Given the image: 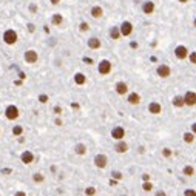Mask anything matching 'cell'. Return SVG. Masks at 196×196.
Wrapping results in <instances>:
<instances>
[{"label": "cell", "instance_id": "ba28073f", "mask_svg": "<svg viewBox=\"0 0 196 196\" xmlns=\"http://www.w3.org/2000/svg\"><path fill=\"white\" fill-rule=\"evenodd\" d=\"M23 60L26 63H29V65L37 63V60H39V54H37L36 50H26L25 54H23Z\"/></svg>", "mask_w": 196, "mask_h": 196}, {"label": "cell", "instance_id": "1f68e13d", "mask_svg": "<svg viewBox=\"0 0 196 196\" xmlns=\"http://www.w3.org/2000/svg\"><path fill=\"white\" fill-rule=\"evenodd\" d=\"M171 154H173L171 148H164V150H162V156L167 157V159H168V157H171Z\"/></svg>", "mask_w": 196, "mask_h": 196}, {"label": "cell", "instance_id": "30bf717a", "mask_svg": "<svg viewBox=\"0 0 196 196\" xmlns=\"http://www.w3.org/2000/svg\"><path fill=\"white\" fill-rule=\"evenodd\" d=\"M34 159H36V156H34V153H33L31 150H25V151H22V154H20V161L23 162L25 165L33 164Z\"/></svg>", "mask_w": 196, "mask_h": 196}, {"label": "cell", "instance_id": "8992f818", "mask_svg": "<svg viewBox=\"0 0 196 196\" xmlns=\"http://www.w3.org/2000/svg\"><path fill=\"white\" fill-rule=\"evenodd\" d=\"M188 48L185 47V45H178V47L175 48V57L178 60H185L188 59Z\"/></svg>", "mask_w": 196, "mask_h": 196}, {"label": "cell", "instance_id": "52a82bcc", "mask_svg": "<svg viewBox=\"0 0 196 196\" xmlns=\"http://www.w3.org/2000/svg\"><path fill=\"white\" fill-rule=\"evenodd\" d=\"M119 29H120L122 37H130L131 34H133V23L128 22V20H124L122 23L119 25Z\"/></svg>", "mask_w": 196, "mask_h": 196}, {"label": "cell", "instance_id": "8fae6325", "mask_svg": "<svg viewBox=\"0 0 196 196\" xmlns=\"http://www.w3.org/2000/svg\"><path fill=\"white\" fill-rule=\"evenodd\" d=\"M184 102H185L187 107H195L196 105V93L188 90V91L184 94Z\"/></svg>", "mask_w": 196, "mask_h": 196}, {"label": "cell", "instance_id": "d590c367", "mask_svg": "<svg viewBox=\"0 0 196 196\" xmlns=\"http://www.w3.org/2000/svg\"><path fill=\"white\" fill-rule=\"evenodd\" d=\"M28 9L31 11L33 14H36V13H37V5H36V3H31V5L28 6Z\"/></svg>", "mask_w": 196, "mask_h": 196}, {"label": "cell", "instance_id": "2e32d148", "mask_svg": "<svg viewBox=\"0 0 196 196\" xmlns=\"http://www.w3.org/2000/svg\"><path fill=\"white\" fill-rule=\"evenodd\" d=\"M148 113H151V114L157 116L162 113V105L159 102H156V100H151V102L148 104Z\"/></svg>", "mask_w": 196, "mask_h": 196}, {"label": "cell", "instance_id": "e575fe53", "mask_svg": "<svg viewBox=\"0 0 196 196\" xmlns=\"http://www.w3.org/2000/svg\"><path fill=\"white\" fill-rule=\"evenodd\" d=\"M39 102L40 104H47L48 102V96L47 94H39Z\"/></svg>", "mask_w": 196, "mask_h": 196}, {"label": "cell", "instance_id": "4fadbf2b", "mask_svg": "<svg viewBox=\"0 0 196 196\" xmlns=\"http://www.w3.org/2000/svg\"><path fill=\"white\" fill-rule=\"evenodd\" d=\"M114 91L119 94V96H127L128 94V84L127 82H118V84L114 85Z\"/></svg>", "mask_w": 196, "mask_h": 196}, {"label": "cell", "instance_id": "f1b7e54d", "mask_svg": "<svg viewBox=\"0 0 196 196\" xmlns=\"http://www.w3.org/2000/svg\"><path fill=\"white\" fill-rule=\"evenodd\" d=\"M96 193H97L96 187H86L85 188V196H94Z\"/></svg>", "mask_w": 196, "mask_h": 196}, {"label": "cell", "instance_id": "277c9868", "mask_svg": "<svg viewBox=\"0 0 196 196\" xmlns=\"http://www.w3.org/2000/svg\"><path fill=\"white\" fill-rule=\"evenodd\" d=\"M156 74L161 79H168L171 76V68L167 65V63H159L157 68H156Z\"/></svg>", "mask_w": 196, "mask_h": 196}, {"label": "cell", "instance_id": "83f0119b", "mask_svg": "<svg viewBox=\"0 0 196 196\" xmlns=\"http://www.w3.org/2000/svg\"><path fill=\"white\" fill-rule=\"evenodd\" d=\"M142 190L144 191H151L153 190V182L151 181H144V182H142Z\"/></svg>", "mask_w": 196, "mask_h": 196}, {"label": "cell", "instance_id": "ab89813d", "mask_svg": "<svg viewBox=\"0 0 196 196\" xmlns=\"http://www.w3.org/2000/svg\"><path fill=\"white\" fill-rule=\"evenodd\" d=\"M142 181H150V175H148V173H144V175H142Z\"/></svg>", "mask_w": 196, "mask_h": 196}, {"label": "cell", "instance_id": "ffe728a7", "mask_svg": "<svg viewBox=\"0 0 196 196\" xmlns=\"http://www.w3.org/2000/svg\"><path fill=\"white\" fill-rule=\"evenodd\" d=\"M62 23H63V16L62 14H59V13L52 14L51 16V25L52 26H60Z\"/></svg>", "mask_w": 196, "mask_h": 196}, {"label": "cell", "instance_id": "7402d4cb", "mask_svg": "<svg viewBox=\"0 0 196 196\" xmlns=\"http://www.w3.org/2000/svg\"><path fill=\"white\" fill-rule=\"evenodd\" d=\"M74 153H76L77 156H84V154H86V145L82 144V142L76 144L74 145Z\"/></svg>", "mask_w": 196, "mask_h": 196}, {"label": "cell", "instance_id": "d6986e66", "mask_svg": "<svg viewBox=\"0 0 196 196\" xmlns=\"http://www.w3.org/2000/svg\"><path fill=\"white\" fill-rule=\"evenodd\" d=\"M171 104L175 108H182L185 107V102H184V96H181V94H176L175 97L171 99Z\"/></svg>", "mask_w": 196, "mask_h": 196}, {"label": "cell", "instance_id": "9c48e42d", "mask_svg": "<svg viewBox=\"0 0 196 196\" xmlns=\"http://www.w3.org/2000/svg\"><path fill=\"white\" fill-rule=\"evenodd\" d=\"M110 134H111V138L114 139V141H122V139L125 138V128H124L122 125H116V127H113Z\"/></svg>", "mask_w": 196, "mask_h": 196}, {"label": "cell", "instance_id": "3957f363", "mask_svg": "<svg viewBox=\"0 0 196 196\" xmlns=\"http://www.w3.org/2000/svg\"><path fill=\"white\" fill-rule=\"evenodd\" d=\"M17 39H19V36H17L16 29H13V28H8L5 33H3V42H5L6 45H16Z\"/></svg>", "mask_w": 196, "mask_h": 196}, {"label": "cell", "instance_id": "7bdbcfd3", "mask_svg": "<svg viewBox=\"0 0 196 196\" xmlns=\"http://www.w3.org/2000/svg\"><path fill=\"white\" fill-rule=\"evenodd\" d=\"M14 196H26V193L25 191H16V195Z\"/></svg>", "mask_w": 196, "mask_h": 196}, {"label": "cell", "instance_id": "d6a6232c", "mask_svg": "<svg viewBox=\"0 0 196 196\" xmlns=\"http://www.w3.org/2000/svg\"><path fill=\"white\" fill-rule=\"evenodd\" d=\"M111 178L116 179V181H120L122 179V173L120 171H111Z\"/></svg>", "mask_w": 196, "mask_h": 196}, {"label": "cell", "instance_id": "681fc988", "mask_svg": "<svg viewBox=\"0 0 196 196\" xmlns=\"http://www.w3.org/2000/svg\"><path fill=\"white\" fill-rule=\"evenodd\" d=\"M193 26H195V28H196V19H195V20H193Z\"/></svg>", "mask_w": 196, "mask_h": 196}, {"label": "cell", "instance_id": "603a6c76", "mask_svg": "<svg viewBox=\"0 0 196 196\" xmlns=\"http://www.w3.org/2000/svg\"><path fill=\"white\" fill-rule=\"evenodd\" d=\"M74 84L76 85H85L86 84V76L84 73H76L74 74Z\"/></svg>", "mask_w": 196, "mask_h": 196}, {"label": "cell", "instance_id": "5b68a950", "mask_svg": "<svg viewBox=\"0 0 196 196\" xmlns=\"http://www.w3.org/2000/svg\"><path fill=\"white\" fill-rule=\"evenodd\" d=\"M93 162H94V165H96L97 168L104 170V168H107V165H108V157H107V154L99 153V154H96V156H94Z\"/></svg>", "mask_w": 196, "mask_h": 196}, {"label": "cell", "instance_id": "ac0fdd59", "mask_svg": "<svg viewBox=\"0 0 196 196\" xmlns=\"http://www.w3.org/2000/svg\"><path fill=\"white\" fill-rule=\"evenodd\" d=\"M90 14H91L93 19H100L104 16V8L102 6H99V5H94L93 8L90 9Z\"/></svg>", "mask_w": 196, "mask_h": 196}, {"label": "cell", "instance_id": "f907efd6", "mask_svg": "<svg viewBox=\"0 0 196 196\" xmlns=\"http://www.w3.org/2000/svg\"><path fill=\"white\" fill-rule=\"evenodd\" d=\"M0 134H2V130H0Z\"/></svg>", "mask_w": 196, "mask_h": 196}, {"label": "cell", "instance_id": "6da1fadb", "mask_svg": "<svg viewBox=\"0 0 196 196\" xmlns=\"http://www.w3.org/2000/svg\"><path fill=\"white\" fill-rule=\"evenodd\" d=\"M5 118L8 120H17L20 118V110H19L17 105H8V107L5 108Z\"/></svg>", "mask_w": 196, "mask_h": 196}, {"label": "cell", "instance_id": "9a60e30c", "mask_svg": "<svg viewBox=\"0 0 196 196\" xmlns=\"http://www.w3.org/2000/svg\"><path fill=\"white\" fill-rule=\"evenodd\" d=\"M86 45H88L90 50H99V48L102 47V42H100L99 37L93 36V37H90V39L86 40Z\"/></svg>", "mask_w": 196, "mask_h": 196}, {"label": "cell", "instance_id": "d4e9b609", "mask_svg": "<svg viewBox=\"0 0 196 196\" xmlns=\"http://www.w3.org/2000/svg\"><path fill=\"white\" fill-rule=\"evenodd\" d=\"M182 175L187 176V178H191V176H195V168H193V165H184Z\"/></svg>", "mask_w": 196, "mask_h": 196}, {"label": "cell", "instance_id": "ee69618b", "mask_svg": "<svg viewBox=\"0 0 196 196\" xmlns=\"http://www.w3.org/2000/svg\"><path fill=\"white\" fill-rule=\"evenodd\" d=\"M84 62H86L88 65H91V63H93V60H91V59H88V57H84Z\"/></svg>", "mask_w": 196, "mask_h": 196}, {"label": "cell", "instance_id": "60d3db41", "mask_svg": "<svg viewBox=\"0 0 196 196\" xmlns=\"http://www.w3.org/2000/svg\"><path fill=\"white\" fill-rule=\"evenodd\" d=\"M191 133H193V134H196V122H193V124H191Z\"/></svg>", "mask_w": 196, "mask_h": 196}, {"label": "cell", "instance_id": "7c38bea8", "mask_svg": "<svg viewBox=\"0 0 196 196\" xmlns=\"http://www.w3.org/2000/svg\"><path fill=\"white\" fill-rule=\"evenodd\" d=\"M154 9H156V5H154V2H151V0H145L142 3V13L147 14V16H151L154 13Z\"/></svg>", "mask_w": 196, "mask_h": 196}, {"label": "cell", "instance_id": "7a4b0ae2", "mask_svg": "<svg viewBox=\"0 0 196 196\" xmlns=\"http://www.w3.org/2000/svg\"><path fill=\"white\" fill-rule=\"evenodd\" d=\"M111 70H113V63L108 59H102L99 63H97V71H99L100 76H107V74H110Z\"/></svg>", "mask_w": 196, "mask_h": 196}, {"label": "cell", "instance_id": "7dc6e473", "mask_svg": "<svg viewBox=\"0 0 196 196\" xmlns=\"http://www.w3.org/2000/svg\"><path fill=\"white\" fill-rule=\"evenodd\" d=\"M178 2H179V3H182V5H184V3H188V2H190V0H178Z\"/></svg>", "mask_w": 196, "mask_h": 196}, {"label": "cell", "instance_id": "f546056e", "mask_svg": "<svg viewBox=\"0 0 196 196\" xmlns=\"http://www.w3.org/2000/svg\"><path fill=\"white\" fill-rule=\"evenodd\" d=\"M188 60H190L191 65H196V51H191L190 54H188Z\"/></svg>", "mask_w": 196, "mask_h": 196}, {"label": "cell", "instance_id": "b9f144b4", "mask_svg": "<svg viewBox=\"0 0 196 196\" xmlns=\"http://www.w3.org/2000/svg\"><path fill=\"white\" fill-rule=\"evenodd\" d=\"M50 3H51V5H59V3H60V0H50Z\"/></svg>", "mask_w": 196, "mask_h": 196}, {"label": "cell", "instance_id": "e0dca14e", "mask_svg": "<svg viewBox=\"0 0 196 196\" xmlns=\"http://www.w3.org/2000/svg\"><path fill=\"white\" fill-rule=\"evenodd\" d=\"M141 94H139V93H128L127 94V102L128 104H130V105H139V104H141Z\"/></svg>", "mask_w": 196, "mask_h": 196}, {"label": "cell", "instance_id": "44dd1931", "mask_svg": "<svg viewBox=\"0 0 196 196\" xmlns=\"http://www.w3.org/2000/svg\"><path fill=\"white\" fill-rule=\"evenodd\" d=\"M120 37H122V34H120L119 26H111V28H110V39H113V40H119Z\"/></svg>", "mask_w": 196, "mask_h": 196}, {"label": "cell", "instance_id": "836d02e7", "mask_svg": "<svg viewBox=\"0 0 196 196\" xmlns=\"http://www.w3.org/2000/svg\"><path fill=\"white\" fill-rule=\"evenodd\" d=\"M184 196H196V190H193V188H187V190L184 191Z\"/></svg>", "mask_w": 196, "mask_h": 196}, {"label": "cell", "instance_id": "4316f807", "mask_svg": "<svg viewBox=\"0 0 196 196\" xmlns=\"http://www.w3.org/2000/svg\"><path fill=\"white\" fill-rule=\"evenodd\" d=\"M13 134L14 136H17V138H20L22 134H23V127L22 125H14L13 127Z\"/></svg>", "mask_w": 196, "mask_h": 196}, {"label": "cell", "instance_id": "484cf974", "mask_svg": "<svg viewBox=\"0 0 196 196\" xmlns=\"http://www.w3.org/2000/svg\"><path fill=\"white\" fill-rule=\"evenodd\" d=\"M33 182L34 184L45 182V175H42V173H34V175H33Z\"/></svg>", "mask_w": 196, "mask_h": 196}, {"label": "cell", "instance_id": "5bb4252c", "mask_svg": "<svg viewBox=\"0 0 196 196\" xmlns=\"http://www.w3.org/2000/svg\"><path fill=\"white\" fill-rule=\"evenodd\" d=\"M128 148H130V145H128L124 139H122V141H116V144H114V151L116 153L124 154V153L128 151Z\"/></svg>", "mask_w": 196, "mask_h": 196}, {"label": "cell", "instance_id": "f6af8a7d", "mask_svg": "<svg viewBox=\"0 0 196 196\" xmlns=\"http://www.w3.org/2000/svg\"><path fill=\"white\" fill-rule=\"evenodd\" d=\"M19 77H20V79H22V80H23V79H25L26 76H25V73H19Z\"/></svg>", "mask_w": 196, "mask_h": 196}, {"label": "cell", "instance_id": "8d00e7d4", "mask_svg": "<svg viewBox=\"0 0 196 196\" xmlns=\"http://www.w3.org/2000/svg\"><path fill=\"white\" fill-rule=\"evenodd\" d=\"M28 31L29 33H34L36 31V25L34 23H28Z\"/></svg>", "mask_w": 196, "mask_h": 196}, {"label": "cell", "instance_id": "cb8c5ba5", "mask_svg": "<svg viewBox=\"0 0 196 196\" xmlns=\"http://www.w3.org/2000/svg\"><path fill=\"white\" fill-rule=\"evenodd\" d=\"M195 138H196V134H193L191 131H185V133L182 134V139H184V142H185V144H193V142H195Z\"/></svg>", "mask_w": 196, "mask_h": 196}, {"label": "cell", "instance_id": "c3c4849f", "mask_svg": "<svg viewBox=\"0 0 196 196\" xmlns=\"http://www.w3.org/2000/svg\"><path fill=\"white\" fill-rule=\"evenodd\" d=\"M131 48H138V43L136 42H131Z\"/></svg>", "mask_w": 196, "mask_h": 196}, {"label": "cell", "instance_id": "bcb514c9", "mask_svg": "<svg viewBox=\"0 0 196 196\" xmlns=\"http://www.w3.org/2000/svg\"><path fill=\"white\" fill-rule=\"evenodd\" d=\"M56 125L60 127V125H62V120H60V119H56Z\"/></svg>", "mask_w": 196, "mask_h": 196}, {"label": "cell", "instance_id": "4dcf8cb0", "mask_svg": "<svg viewBox=\"0 0 196 196\" xmlns=\"http://www.w3.org/2000/svg\"><path fill=\"white\" fill-rule=\"evenodd\" d=\"M79 29H80L82 33H86V31H88V29H90V25L86 23V22H82V23L79 25Z\"/></svg>", "mask_w": 196, "mask_h": 196}, {"label": "cell", "instance_id": "74e56055", "mask_svg": "<svg viewBox=\"0 0 196 196\" xmlns=\"http://www.w3.org/2000/svg\"><path fill=\"white\" fill-rule=\"evenodd\" d=\"M154 196H167V193H165L164 190H157L156 193H154Z\"/></svg>", "mask_w": 196, "mask_h": 196}, {"label": "cell", "instance_id": "f35d334b", "mask_svg": "<svg viewBox=\"0 0 196 196\" xmlns=\"http://www.w3.org/2000/svg\"><path fill=\"white\" fill-rule=\"evenodd\" d=\"M54 113L56 114H62V107H54Z\"/></svg>", "mask_w": 196, "mask_h": 196}]
</instances>
